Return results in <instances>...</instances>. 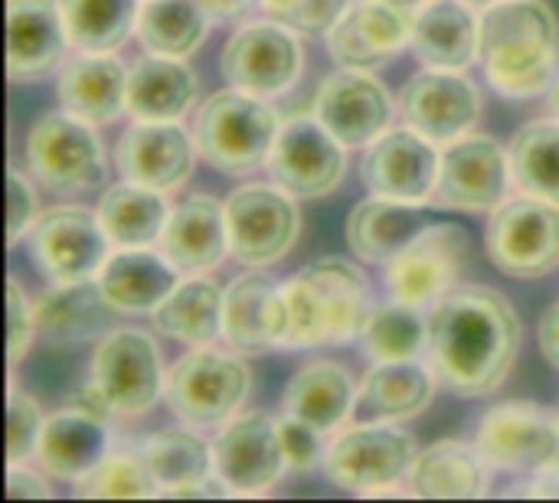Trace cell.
Segmentation results:
<instances>
[{"label": "cell", "instance_id": "cell-30", "mask_svg": "<svg viewBox=\"0 0 559 503\" xmlns=\"http://www.w3.org/2000/svg\"><path fill=\"white\" fill-rule=\"evenodd\" d=\"M183 275L170 265L164 252L151 249H118L102 265L95 285L111 311L118 314H154L160 301L177 288Z\"/></svg>", "mask_w": 559, "mask_h": 503}, {"label": "cell", "instance_id": "cell-18", "mask_svg": "<svg viewBox=\"0 0 559 503\" xmlns=\"http://www.w3.org/2000/svg\"><path fill=\"white\" fill-rule=\"evenodd\" d=\"M442 151L426 134L406 128H386L364 154L360 177L377 196L403 203H429L439 187Z\"/></svg>", "mask_w": 559, "mask_h": 503}, {"label": "cell", "instance_id": "cell-25", "mask_svg": "<svg viewBox=\"0 0 559 503\" xmlns=\"http://www.w3.org/2000/svg\"><path fill=\"white\" fill-rule=\"evenodd\" d=\"M160 252L180 275H206L229 252V219L226 203L206 193H193L170 209L167 229L160 236Z\"/></svg>", "mask_w": 559, "mask_h": 503}, {"label": "cell", "instance_id": "cell-34", "mask_svg": "<svg viewBox=\"0 0 559 503\" xmlns=\"http://www.w3.org/2000/svg\"><path fill=\"white\" fill-rule=\"evenodd\" d=\"M426 226H429V216H426L423 203H403V200H390V196L373 193L350 209L347 242L360 262L386 265Z\"/></svg>", "mask_w": 559, "mask_h": 503}, {"label": "cell", "instance_id": "cell-31", "mask_svg": "<svg viewBox=\"0 0 559 503\" xmlns=\"http://www.w3.org/2000/svg\"><path fill=\"white\" fill-rule=\"evenodd\" d=\"M36 337L49 347H79L102 340L111 324L108 301L102 298L95 282L79 285H49L36 301Z\"/></svg>", "mask_w": 559, "mask_h": 503}, {"label": "cell", "instance_id": "cell-17", "mask_svg": "<svg viewBox=\"0 0 559 503\" xmlns=\"http://www.w3.org/2000/svg\"><path fill=\"white\" fill-rule=\"evenodd\" d=\"M347 170V147L314 118L301 115L282 124L269 157L272 180L295 200H318L341 187Z\"/></svg>", "mask_w": 559, "mask_h": 503}, {"label": "cell", "instance_id": "cell-50", "mask_svg": "<svg viewBox=\"0 0 559 503\" xmlns=\"http://www.w3.org/2000/svg\"><path fill=\"white\" fill-rule=\"evenodd\" d=\"M69 406L79 409V412H88V416H95V419H105V422H111V416H118V412L111 409L108 396L98 390L95 380H88L85 386H79V390L69 396Z\"/></svg>", "mask_w": 559, "mask_h": 503}, {"label": "cell", "instance_id": "cell-9", "mask_svg": "<svg viewBox=\"0 0 559 503\" xmlns=\"http://www.w3.org/2000/svg\"><path fill=\"white\" fill-rule=\"evenodd\" d=\"M29 252L49 285H79L98 278L111 255V239L98 209L62 203L39 213L29 229Z\"/></svg>", "mask_w": 559, "mask_h": 503}, {"label": "cell", "instance_id": "cell-6", "mask_svg": "<svg viewBox=\"0 0 559 503\" xmlns=\"http://www.w3.org/2000/svg\"><path fill=\"white\" fill-rule=\"evenodd\" d=\"M252 390V373L236 350H216L213 344L193 347L167 370L164 399L170 412L193 429H219L239 416Z\"/></svg>", "mask_w": 559, "mask_h": 503}, {"label": "cell", "instance_id": "cell-37", "mask_svg": "<svg viewBox=\"0 0 559 503\" xmlns=\"http://www.w3.org/2000/svg\"><path fill=\"white\" fill-rule=\"evenodd\" d=\"M95 209L102 216V226H105L111 245L147 249V245L160 242L174 206L167 203V196L160 190L124 180V183L105 187Z\"/></svg>", "mask_w": 559, "mask_h": 503}, {"label": "cell", "instance_id": "cell-20", "mask_svg": "<svg viewBox=\"0 0 559 503\" xmlns=\"http://www.w3.org/2000/svg\"><path fill=\"white\" fill-rule=\"evenodd\" d=\"M403 121L436 144L468 134L481 115V95L472 79L452 69H423L400 92Z\"/></svg>", "mask_w": 559, "mask_h": 503}, {"label": "cell", "instance_id": "cell-26", "mask_svg": "<svg viewBox=\"0 0 559 503\" xmlns=\"http://www.w3.org/2000/svg\"><path fill=\"white\" fill-rule=\"evenodd\" d=\"M413 56L426 69L465 72L481 59V16L468 0H426L413 16Z\"/></svg>", "mask_w": 559, "mask_h": 503}, {"label": "cell", "instance_id": "cell-48", "mask_svg": "<svg viewBox=\"0 0 559 503\" xmlns=\"http://www.w3.org/2000/svg\"><path fill=\"white\" fill-rule=\"evenodd\" d=\"M36 219H39V206H36L33 183L16 167H10L7 170V242L16 245L23 236H29Z\"/></svg>", "mask_w": 559, "mask_h": 503}, {"label": "cell", "instance_id": "cell-40", "mask_svg": "<svg viewBox=\"0 0 559 503\" xmlns=\"http://www.w3.org/2000/svg\"><path fill=\"white\" fill-rule=\"evenodd\" d=\"M144 0H59L72 49L118 52L138 33Z\"/></svg>", "mask_w": 559, "mask_h": 503}, {"label": "cell", "instance_id": "cell-11", "mask_svg": "<svg viewBox=\"0 0 559 503\" xmlns=\"http://www.w3.org/2000/svg\"><path fill=\"white\" fill-rule=\"evenodd\" d=\"M491 262L521 282L544 278L559 265V206L521 193L491 209L488 219Z\"/></svg>", "mask_w": 559, "mask_h": 503}, {"label": "cell", "instance_id": "cell-55", "mask_svg": "<svg viewBox=\"0 0 559 503\" xmlns=\"http://www.w3.org/2000/svg\"><path fill=\"white\" fill-rule=\"evenodd\" d=\"M468 3H478V7H488V3H498V0H468Z\"/></svg>", "mask_w": 559, "mask_h": 503}, {"label": "cell", "instance_id": "cell-36", "mask_svg": "<svg viewBox=\"0 0 559 503\" xmlns=\"http://www.w3.org/2000/svg\"><path fill=\"white\" fill-rule=\"evenodd\" d=\"M223 308L226 288L213 275H183L151 321L170 340L206 347L223 337Z\"/></svg>", "mask_w": 559, "mask_h": 503}, {"label": "cell", "instance_id": "cell-56", "mask_svg": "<svg viewBox=\"0 0 559 503\" xmlns=\"http://www.w3.org/2000/svg\"><path fill=\"white\" fill-rule=\"evenodd\" d=\"M557 416H559V409H557Z\"/></svg>", "mask_w": 559, "mask_h": 503}, {"label": "cell", "instance_id": "cell-27", "mask_svg": "<svg viewBox=\"0 0 559 503\" xmlns=\"http://www.w3.org/2000/svg\"><path fill=\"white\" fill-rule=\"evenodd\" d=\"M406 488L423 501H481L491 491V462L478 442L445 439L416 455Z\"/></svg>", "mask_w": 559, "mask_h": 503}, {"label": "cell", "instance_id": "cell-43", "mask_svg": "<svg viewBox=\"0 0 559 503\" xmlns=\"http://www.w3.org/2000/svg\"><path fill=\"white\" fill-rule=\"evenodd\" d=\"M75 494L88 501H151L160 494V488L151 478L141 452H108L102 465L75 484Z\"/></svg>", "mask_w": 559, "mask_h": 503}, {"label": "cell", "instance_id": "cell-8", "mask_svg": "<svg viewBox=\"0 0 559 503\" xmlns=\"http://www.w3.org/2000/svg\"><path fill=\"white\" fill-rule=\"evenodd\" d=\"M478 448L491 468L559 484V416L537 403H501L481 416Z\"/></svg>", "mask_w": 559, "mask_h": 503}, {"label": "cell", "instance_id": "cell-24", "mask_svg": "<svg viewBox=\"0 0 559 503\" xmlns=\"http://www.w3.org/2000/svg\"><path fill=\"white\" fill-rule=\"evenodd\" d=\"M72 46L59 0H7V72L13 82H43Z\"/></svg>", "mask_w": 559, "mask_h": 503}, {"label": "cell", "instance_id": "cell-52", "mask_svg": "<svg viewBox=\"0 0 559 503\" xmlns=\"http://www.w3.org/2000/svg\"><path fill=\"white\" fill-rule=\"evenodd\" d=\"M206 7H210V13L216 16V20H233V16H242L252 3H259V0H203Z\"/></svg>", "mask_w": 559, "mask_h": 503}, {"label": "cell", "instance_id": "cell-29", "mask_svg": "<svg viewBox=\"0 0 559 503\" xmlns=\"http://www.w3.org/2000/svg\"><path fill=\"white\" fill-rule=\"evenodd\" d=\"M108 452H111L108 422L69 406L46 419V429L36 448V465L52 481L79 484L102 465Z\"/></svg>", "mask_w": 559, "mask_h": 503}, {"label": "cell", "instance_id": "cell-1", "mask_svg": "<svg viewBox=\"0 0 559 503\" xmlns=\"http://www.w3.org/2000/svg\"><path fill=\"white\" fill-rule=\"evenodd\" d=\"M429 367L439 383L465 399L504 386L521 354V321L504 295L465 285L429 308Z\"/></svg>", "mask_w": 559, "mask_h": 503}, {"label": "cell", "instance_id": "cell-49", "mask_svg": "<svg viewBox=\"0 0 559 503\" xmlns=\"http://www.w3.org/2000/svg\"><path fill=\"white\" fill-rule=\"evenodd\" d=\"M49 475H36L29 462L23 465H7V494L13 501H46L52 491L46 484Z\"/></svg>", "mask_w": 559, "mask_h": 503}, {"label": "cell", "instance_id": "cell-7", "mask_svg": "<svg viewBox=\"0 0 559 503\" xmlns=\"http://www.w3.org/2000/svg\"><path fill=\"white\" fill-rule=\"evenodd\" d=\"M26 164L33 177L59 196L92 193L105 187L108 177V160L95 124L66 108L43 115L29 128Z\"/></svg>", "mask_w": 559, "mask_h": 503}, {"label": "cell", "instance_id": "cell-51", "mask_svg": "<svg viewBox=\"0 0 559 503\" xmlns=\"http://www.w3.org/2000/svg\"><path fill=\"white\" fill-rule=\"evenodd\" d=\"M537 340H540V354L544 360L559 370V304L547 308L544 318H540V327H537Z\"/></svg>", "mask_w": 559, "mask_h": 503}, {"label": "cell", "instance_id": "cell-47", "mask_svg": "<svg viewBox=\"0 0 559 503\" xmlns=\"http://www.w3.org/2000/svg\"><path fill=\"white\" fill-rule=\"evenodd\" d=\"M278 439H282V452H285V462L292 471H311L328 455L324 432H318L314 426H308L295 416H285V412L278 419Z\"/></svg>", "mask_w": 559, "mask_h": 503}, {"label": "cell", "instance_id": "cell-12", "mask_svg": "<svg viewBox=\"0 0 559 503\" xmlns=\"http://www.w3.org/2000/svg\"><path fill=\"white\" fill-rule=\"evenodd\" d=\"M92 380L108 396L111 409L124 419L147 416L167 386L157 340L141 327H115L95 340Z\"/></svg>", "mask_w": 559, "mask_h": 503}, {"label": "cell", "instance_id": "cell-2", "mask_svg": "<svg viewBox=\"0 0 559 503\" xmlns=\"http://www.w3.org/2000/svg\"><path fill=\"white\" fill-rule=\"evenodd\" d=\"M285 311L282 350L354 344L373 314L370 282L350 259L324 255L285 285Z\"/></svg>", "mask_w": 559, "mask_h": 503}, {"label": "cell", "instance_id": "cell-46", "mask_svg": "<svg viewBox=\"0 0 559 503\" xmlns=\"http://www.w3.org/2000/svg\"><path fill=\"white\" fill-rule=\"evenodd\" d=\"M33 337H36L33 301L26 298L16 275H10L7 278V360H10V370H16V363L29 354Z\"/></svg>", "mask_w": 559, "mask_h": 503}, {"label": "cell", "instance_id": "cell-33", "mask_svg": "<svg viewBox=\"0 0 559 503\" xmlns=\"http://www.w3.org/2000/svg\"><path fill=\"white\" fill-rule=\"evenodd\" d=\"M357 393L360 386L341 363L314 360L288 380L282 396V412L328 435L350 419V412L357 409Z\"/></svg>", "mask_w": 559, "mask_h": 503}, {"label": "cell", "instance_id": "cell-14", "mask_svg": "<svg viewBox=\"0 0 559 503\" xmlns=\"http://www.w3.org/2000/svg\"><path fill=\"white\" fill-rule=\"evenodd\" d=\"M305 65L298 33L278 20H249L236 26L219 52L223 79L242 92L275 98L288 92Z\"/></svg>", "mask_w": 559, "mask_h": 503}, {"label": "cell", "instance_id": "cell-53", "mask_svg": "<svg viewBox=\"0 0 559 503\" xmlns=\"http://www.w3.org/2000/svg\"><path fill=\"white\" fill-rule=\"evenodd\" d=\"M550 108H554V118H559V75L550 85Z\"/></svg>", "mask_w": 559, "mask_h": 503}, {"label": "cell", "instance_id": "cell-10", "mask_svg": "<svg viewBox=\"0 0 559 503\" xmlns=\"http://www.w3.org/2000/svg\"><path fill=\"white\" fill-rule=\"evenodd\" d=\"M229 255L249 268L282 262L301 236V213L288 190L272 183H246L226 196Z\"/></svg>", "mask_w": 559, "mask_h": 503}, {"label": "cell", "instance_id": "cell-54", "mask_svg": "<svg viewBox=\"0 0 559 503\" xmlns=\"http://www.w3.org/2000/svg\"><path fill=\"white\" fill-rule=\"evenodd\" d=\"M393 3H400V7H406V10H419L426 0H393Z\"/></svg>", "mask_w": 559, "mask_h": 503}, {"label": "cell", "instance_id": "cell-5", "mask_svg": "<svg viewBox=\"0 0 559 503\" xmlns=\"http://www.w3.org/2000/svg\"><path fill=\"white\" fill-rule=\"evenodd\" d=\"M416 439L396 422H370L344 429L324 455V475L334 488L364 494V498H390L409 494L406 478L416 462Z\"/></svg>", "mask_w": 559, "mask_h": 503}, {"label": "cell", "instance_id": "cell-19", "mask_svg": "<svg viewBox=\"0 0 559 503\" xmlns=\"http://www.w3.org/2000/svg\"><path fill=\"white\" fill-rule=\"evenodd\" d=\"M314 118L344 147H370L393 121V98L383 82L370 75V69L341 65L321 82Z\"/></svg>", "mask_w": 559, "mask_h": 503}, {"label": "cell", "instance_id": "cell-23", "mask_svg": "<svg viewBox=\"0 0 559 503\" xmlns=\"http://www.w3.org/2000/svg\"><path fill=\"white\" fill-rule=\"evenodd\" d=\"M285 285H278L262 268H249L226 285L223 340L229 344V350L242 357L278 350L285 340Z\"/></svg>", "mask_w": 559, "mask_h": 503}, {"label": "cell", "instance_id": "cell-35", "mask_svg": "<svg viewBox=\"0 0 559 503\" xmlns=\"http://www.w3.org/2000/svg\"><path fill=\"white\" fill-rule=\"evenodd\" d=\"M197 101V75L177 56H141L128 75V115L134 121H180Z\"/></svg>", "mask_w": 559, "mask_h": 503}, {"label": "cell", "instance_id": "cell-44", "mask_svg": "<svg viewBox=\"0 0 559 503\" xmlns=\"http://www.w3.org/2000/svg\"><path fill=\"white\" fill-rule=\"evenodd\" d=\"M46 416L29 393H20L13 376L7 386V465H23L36 458Z\"/></svg>", "mask_w": 559, "mask_h": 503}, {"label": "cell", "instance_id": "cell-39", "mask_svg": "<svg viewBox=\"0 0 559 503\" xmlns=\"http://www.w3.org/2000/svg\"><path fill=\"white\" fill-rule=\"evenodd\" d=\"M213 26V13L203 0H144L138 16V39L157 56H193Z\"/></svg>", "mask_w": 559, "mask_h": 503}, {"label": "cell", "instance_id": "cell-22", "mask_svg": "<svg viewBox=\"0 0 559 503\" xmlns=\"http://www.w3.org/2000/svg\"><path fill=\"white\" fill-rule=\"evenodd\" d=\"M413 16L416 10H406L393 0H354L331 26L328 49L337 65L377 69L409 46Z\"/></svg>", "mask_w": 559, "mask_h": 503}, {"label": "cell", "instance_id": "cell-15", "mask_svg": "<svg viewBox=\"0 0 559 503\" xmlns=\"http://www.w3.org/2000/svg\"><path fill=\"white\" fill-rule=\"evenodd\" d=\"M511 154L488 134H462L442 147L436 203L459 213H491L511 190Z\"/></svg>", "mask_w": 559, "mask_h": 503}, {"label": "cell", "instance_id": "cell-3", "mask_svg": "<svg viewBox=\"0 0 559 503\" xmlns=\"http://www.w3.org/2000/svg\"><path fill=\"white\" fill-rule=\"evenodd\" d=\"M559 23L544 0H498L481 13V65L508 98H531L554 85Z\"/></svg>", "mask_w": 559, "mask_h": 503}, {"label": "cell", "instance_id": "cell-32", "mask_svg": "<svg viewBox=\"0 0 559 503\" xmlns=\"http://www.w3.org/2000/svg\"><path fill=\"white\" fill-rule=\"evenodd\" d=\"M436 380V370L419 360L373 363L360 380L357 412L370 422H409L429 409Z\"/></svg>", "mask_w": 559, "mask_h": 503}, {"label": "cell", "instance_id": "cell-28", "mask_svg": "<svg viewBox=\"0 0 559 503\" xmlns=\"http://www.w3.org/2000/svg\"><path fill=\"white\" fill-rule=\"evenodd\" d=\"M128 69L115 52H82L62 65L56 92L66 111L85 118L88 124H111L128 111Z\"/></svg>", "mask_w": 559, "mask_h": 503}, {"label": "cell", "instance_id": "cell-13", "mask_svg": "<svg viewBox=\"0 0 559 503\" xmlns=\"http://www.w3.org/2000/svg\"><path fill=\"white\" fill-rule=\"evenodd\" d=\"M472 259L468 229L459 223H429L409 245H403L386 262V285L393 298L432 308L449 291L459 288V278Z\"/></svg>", "mask_w": 559, "mask_h": 503}, {"label": "cell", "instance_id": "cell-42", "mask_svg": "<svg viewBox=\"0 0 559 503\" xmlns=\"http://www.w3.org/2000/svg\"><path fill=\"white\" fill-rule=\"evenodd\" d=\"M508 154L514 187L559 206V118L524 124Z\"/></svg>", "mask_w": 559, "mask_h": 503}, {"label": "cell", "instance_id": "cell-21", "mask_svg": "<svg viewBox=\"0 0 559 503\" xmlns=\"http://www.w3.org/2000/svg\"><path fill=\"white\" fill-rule=\"evenodd\" d=\"M197 154L193 131L177 121H134L115 147L121 177L160 193L190 180Z\"/></svg>", "mask_w": 559, "mask_h": 503}, {"label": "cell", "instance_id": "cell-45", "mask_svg": "<svg viewBox=\"0 0 559 503\" xmlns=\"http://www.w3.org/2000/svg\"><path fill=\"white\" fill-rule=\"evenodd\" d=\"M354 0H259V7L298 36H328Z\"/></svg>", "mask_w": 559, "mask_h": 503}, {"label": "cell", "instance_id": "cell-16", "mask_svg": "<svg viewBox=\"0 0 559 503\" xmlns=\"http://www.w3.org/2000/svg\"><path fill=\"white\" fill-rule=\"evenodd\" d=\"M213 462L233 498L269 494L288 468L278 439V419L259 409L233 416L213 439Z\"/></svg>", "mask_w": 559, "mask_h": 503}, {"label": "cell", "instance_id": "cell-38", "mask_svg": "<svg viewBox=\"0 0 559 503\" xmlns=\"http://www.w3.org/2000/svg\"><path fill=\"white\" fill-rule=\"evenodd\" d=\"M190 429H164L141 442V458L160 494L167 498H177L190 484H200L203 478L216 475L213 445Z\"/></svg>", "mask_w": 559, "mask_h": 503}, {"label": "cell", "instance_id": "cell-4", "mask_svg": "<svg viewBox=\"0 0 559 503\" xmlns=\"http://www.w3.org/2000/svg\"><path fill=\"white\" fill-rule=\"evenodd\" d=\"M278 131L282 121L275 108L262 95L242 92L236 85L213 92L193 118L200 157L229 177H246L259 167H269Z\"/></svg>", "mask_w": 559, "mask_h": 503}, {"label": "cell", "instance_id": "cell-41", "mask_svg": "<svg viewBox=\"0 0 559 503\" xmlns=\"http://www.w3.org/2000/svg\"><path fill=\"white\" fill-rule=\"evenodd\" d=\"M360 350L373 363L419 360L429 350V314H423V308L406 304L400 298L373 308L360 334Z\"/></svg>", "mask_w": 559, "mask_h": 503}]
</instances>
